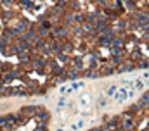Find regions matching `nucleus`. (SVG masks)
Instances as JSON below:
<instances>
[{"label":"nucleus","instance_id":"f257e3e1","mask_svg":"<svg viewBox=\"0 0 149 131\" xmlns=\"http://www.w3.org/2000/svg\"><path fill=\"white\" fill-rule=\"evenodd\" d=\"M132 95H134V90H132V86H130V88H128V86H127V88H121V90H120V92L114 95V102H116V103H123L127 98L132 97Z\"/></svg>","mask_w":149,"mask_h":131},{"label":"nucleus","instance_id":"f03ea898","mask_svg":"<svg viewBox=\"0 0 149 131\" xmlns=\"http://www.w3.org/2000/svg\"><path fill=\"white\" fill-rule=\"evenodd\" d=\"M83 86V81H76V83H71V85H66V86H63L61 88V93H71V92H76V90H80Z\"/></svg>","mask_w":149,"mask_h":131},{"label":"nucleus","instance_id":"7ed1b4c3","mask_svg":"<svg viewBox=\"0 0 149 131\" xmlns=\"http://www.w3.org/2000/svg\"><path fill=\"white\" fill-rule=\"evenodd\" d=\"M85 126H87V119H78V121H74L71 124V131H78L81 128H85Z\"/></svg>","mask_w":149,"mask_h":131},{"label":"nucleus","instance_id":"20e7f679","mask_svg":"<svg viewBox=\"0 0 149 131\" xmlns=\"http://www.w3.org/2000/svg\"><path fill=\"white\" fill-rule=\"evenodd\" d=\"M81 103L85 105V103H90V95H83L81 97Z\"/></svg>","mask_w":149,"mask_h":131}]
</instances>
